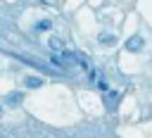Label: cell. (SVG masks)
<instances>
[{"instance_id":"7","label":"cell","mask_w":152,"mask_h":138,"mask_svg":"<svg viewBox=\"0 0 152 138\" xmlns=\"http://www.w3.org/2000/svg\"><path fill=\"white\" fill-rule=\"evenodd\" d=\"M100 43L107 45V48H112V45H116V36H112V33H100Z\"/></svg>"},{"instance_id":"2","label":"cell","mask_w":152,"mask_h":138,"mask_svg":"<svg viewBox=\"0 0 152 138\" xmlns=\"http://www.w3.org/2000/svg\"><path fill=\"white\" fill-rule=\"evenodd\" d=\"M142 48H145V40H142L140 36H131V38L126 40V50H128V52H140Z\"/></svg>"},{"instance_id":"1","label":"cell","mask_w":152,"mask_h":138,"mask_svg":"<svg viewBox=\"0 0 152 138\" xmlns=\"http://www.w3.org/2000/svg\"><path fill=\"white\" fill-rule=\"evenodd\" d=\"M59 67H62V69H74V67H78V55L64 48V50L59 52Z\"/></svg>"},{"instance_id":"10","label":"cell","mask_w":152,"mask_h":138,"mask_svg":"<svg viewBox=\"0 0 152 138\" xmlns=\"http://www.w3.org/2000/svg\"><path fill=\"white\" fill-rule=\"evenodd\" d=\"M95 83H97V88H100L102 93H107V90H109V83H107V81H95Z\"/></svg>"},{"instance_id":"5","label":"cell","mask_w":152,"mask_h":138,"mask_svg":"<svg viewBox=\"0 0 152 138\" xmlns=\"http://www.w3.org/2000/svg\"><path fill=\"white\" fill-rule=\"evenodd\" d=\"M48 45H50L52 52H62V50H64V40H62L59 36H52V38L48 40Z\"/></svg>"},{"instance_id":"11","label":"cell","mask_w":152,"mask_h":138,"mask_svg":"<svg viewBox=\"0 0 152 138\" xmlns=\"http://www.w3.org/2000/svg\"><path fill=\"white\" fill-rule=\"evenodd\" d=\"M0 117H2V105H0Z\"/></svg>"},{"instance_id":"3","label":"cell","mask_w":152,"mask_h":138,"mask_svg":"<svg viewBox=\"0 0 152 138\" xmlns=\"http://www.w3.org/2000/svg\"><path fill=\"white\" fill-rule=\"evenodd\" d=\"M21 100H24V95H21L19 90H14V93H10V95H7L5 100H2V105H7V107H17V105H19Z\"/></svg>"},{"instance_id":"4","label":"cell","mask_w":152,"mask_h":138,"mask_svg":"<svg viewBox=\"0 0 152 138\" xmlns=\"http://www.w3.org/2000/svg\"><path fill=\"white\" fill-rule=\"evenodd\" d=\"M116 102H119V93H116V90H107V95H104V105H107V109H114Z\"/></svg>"},{"instance_id":"9","label":"cell","mask_w":152,"mask_h":138,"mask_svg":"<svg viewBox=\"0 0 152 138\" xmlns=\"http://www.w3.org/2000/svg\"><path fill=\"white\" fill-rule=\"evenodd\" d=\"M78 67H81V69H90V62H88L86 55H78Z\"/></svg>"},{"instance_id":"6","label":"cell","mask_w":152,"mask_h":138,"mask_svg":"<svg viewBox=\"0 0 152 138\" xmlns=\"http://www.w3.org/2000/svg\"><path fill=\"white\" fill-rule=\"evenodd\" d=\"M24 86H26V88H40V86H43V79H40V76H26V79H24Z\"/></svg>"},{"instance_id":"8","label":"cell","mask_w":152,"mask_h":138,"mask_svg":"<svg viewBox=\"0 0 152 138\" xmlns=\"http://www.w3.org/2000/svg\"><path fill=\"white\" fill-rule=\"evenodd\" d=\"M36 29H38V31H50V29H52V21H50V19H40V21L36 24Z\"/></svg>"}]
</instances>
